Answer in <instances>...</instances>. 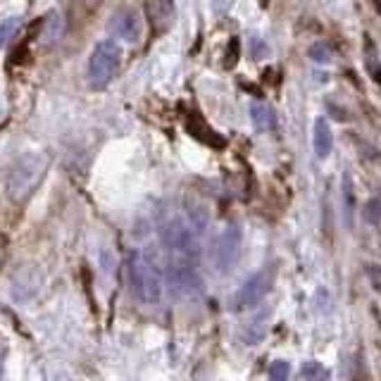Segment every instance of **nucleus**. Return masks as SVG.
<instances>
[{"label": "nucleus", "instance_id": "1", "mask_svg": "<svg viewBox=\"0 0 381 381\" xmlns=\"http://www.w3.org/2000/svg\"><path fill=\"white\" fill-rule=\"evenodd\" d=\"M127 274H129V284H132L134 296L139 298L141 303L157 305L162 301V293H165L162 272L150 253L132 250L127 260Z\"/></svg>", "mask_w": 381, "mask_h": 381}, {"label": "nucleus", "instance_id": "2", "mask_svg": "<svg viewBox=\"0 0 381 381\" xmlns=\"http://www.w3.org/2000/svg\"><path fill=\"white\" fill-rule=\"evenodd\" d=\"M48 167V160L38 152H24L21 157L15 160V165L8 172V195L12 200H24L31 193L38 181L43 179Z\"/></svg>", "mask_w": 381, "mask_h": 381}, {"label": "nucleus", "instance_id": "3", "mask_svg": "<svg viewBox=\"0 0 381 381\" xmlns=\"http://www.w3.org/2000/svg\"><path fill=\"white\" fill-rule=\"evenodd\" d=\"M119 64H122V48L112 38H103L100 43H96L89 57V84L94 89H105L117 76Z\"/></svg>", "mask_w": 381, "mask_h": 381}, {"label": "nucleus", "instance_id": "4", "mask_svg": "<svg viewBox=\"0 0 381 381\" xmlns=\"http://www.w3.org/2000/svg\"><path fill=\"white\" fill-rule=\"evenodd\" d=\"M241 243H243V231L238 224H227L224 231L220 233L215 246V267L220 272H229L236 265L238 255H241Z\"/></svg>", "mask_w": 381, "mask_h": 381}, {"label": "nucleus", "instance_id": "5", "mask_svg": "<svg viewBox=\"0 0 381 381\" xmlns=\"http://www.w3.org/2000/svg\"><path fill=\"white\" fill-rule=\"evenodd\" d=\"M110 36L119 38L124 43H139L143 36V17L139 10L122 8L112 15L110 19Z\"/></svg>", "mask_w": 381, "mask_h": 381}, {"label": "nucleus", "instance_id": "6", "mask_svg": "<svg viewBox=\"0 0 381 381\" xmlns=\"http://www.w3.org/2000/svg\"><path fill=\"white\" fill-rule=\"evenodd\" d=\"M269 281H272V276L267 274V272H255L246 284L238 288L236 298H233V310H236V312H243V310L255 308V305L267 296V291H269Z\"/></svg>", "mask_w": 381, "mask_h": 381}, {"label": "nucleus", "instance_id": "7", "mask_svg": "<svg viewBox=\"0 0 381 381\" xmlns=\"http://www.w3.org/2000/svg\"><path fill=\"white\" fill-rule=\"evenodd\" d=\"M145 17L155 31H167L177 17L174 0H145Z\"/></svg>", "mask_w": 381, "mask_h": 381}, {"label": "nucleus", "instance_id": "8", "mask_svg": "<svg viewBox=\"0 0 381 381\" xmlns=\"http://www.w3.org/2000/svg\"><path fill=\"white\" fill-rule=\"evenodd\" d=\"M64 31V19L57 10H53L51 15L43 21V31H41V43H57L62 38Z\"/></svg>", "mask_w": 381, "mask_h": 381}, {"label": "nucleus", "instance_id": "9", "mask_svg": "<svg viewBox=\"0 0 381 381\" xmlns=\"http://www.w3.org/2000/svg\"><path fill=\"white\" fill-rule=\"evenodd\" d=\"M314 150H317L319 157L329 155L331 150V132L324 119H317V124H314Z\"/></svg>", "mask_w": 381, "mask_h": 381}, {"label": "nucleus", "instance_id": "10", "mask_svg": "<svg viewBox=\"0 0 381 381\" xmlns=\"http://www.w3.org/2000/svg\"><path fill=\"white\" fill-rule=\"evenodd\" d=\"M250 114H253V122L258 129H272L274 127V114L267 105L263 103H253V107H250Z\"/></svg>", "mask_w": 381, "mask_h": 381}, {"label": "nucleus", "instance_id": "11", "mask_svg": "<svg viewBox=\"0 0 381 381\" xmlns=\"http://www.w3.org/2000/svg\"><path fill=\"white\" fill-rule=\"evenodd\" d=\"M303 379L305 381H329V369L319 362H305L303 364Z\"/></svg>", "mask_w": 381, "mask_h": 381}, {"label": "nucleus", "instance_id": "12", "mask_svg": "<svg viewBox=\"0 0 381 381\" xmlns=\"http://www.w3.org/2000/svg\"><path fill=\"white\" fill-rule=\"evenodd\" d=\"M19 26H21V17H8L0 21V48H5V43L17 34Z\"/></svg>", "mask_w": 381, "mask_h": 381}, {"label": "nucleus", "instance_id": "13", "mask_svg": "<svg viewBox=\"0 0 381 381\" xmlns=\"http://www.w3.org/2000/svg\"><path fill=\"white\" fill-rule=\"evenodd\" d=\"M291 369H288V362L284 360H276L269 364V381H286Z\"/></svg>", "mask_w": 381, "mask_h": 381}, {"label": "nucleus", "instance_id": "14", "mask_svg": "<svg viewBox=\"0 0 381 381\" xmlns=\"http://www.w3.org/2000/svg\"><path fill=\"white\" fill-rule=\"evenodd\" d=\"M364 220H367L369 224L381 222V203L379 200H369V203L364 205Z\"/></svg>", "mask_w": 381, "mask_h": 381}, {"label": "nucleus", "instance_id": "15", "mask_svg": "<svg viewBox=\"0 0 381 381\" xmlns=\"http://www.w3.org/2000/svg\"><path fill=\"white\" fill-rule=\"evenodd\" d=\"M343 186H346V200H348L346 215H348V224H351V220H353V203H355V198H353V188H351V179H343Z\"/></svg>", "mask_w": 381, "mask_h": 381}, {"label": "nucleus", "instance_id": "16", "mask_svg": "<svg viewBox=\"0 0 381 381\" xmlns=\"http://www.w3.org/2000/svg\"><path fill=\"white\" fill-rule=\"evenodd\" d=\"M367 279H369V284L377 288V291H381V269L379 267H374V265L367 267Z\"/></svg>", "mask_w": 381, "mask_h": 381}, {"label": "nucleus", "instance_id": "17", "mask_svg": "<svg viewBox=\"0 0 381 381\" xmlns=\"http://www.w3.org/2000/svg\"><path fill=\"white\" fill-rule=\"evenodd\" d=\"M84 3H86V5H91V8H94V5H98V3H100V0H84Z\"/></svg>", "mask_w": 381, "mask_h": 381}]
</instances>
